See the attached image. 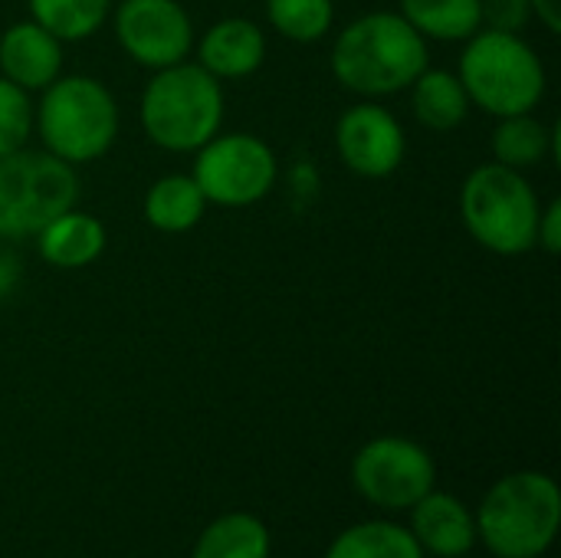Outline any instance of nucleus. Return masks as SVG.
<instances>
[{
  "instance_id": "1",
  "label": "nucleus",
  "mask_w": 561,
  "mask_h": 558,
  "mask_svg": "<svg viewBox=\"0 0 561 558\" xmlns=\"http://www.w3.org/2000/svg\"><path fill=\"white\" fill-rule=\"evenodd\" d=\"M329 66L342 89L362 99H385L411 89L431 66V49L398 10H375L335 33Z\"/></svg>"
},
{
  "instance_id": "2",
  "label": "nucleus",
  "mask_w": 561,
  "mask_h": 558,
  "mask_svg": "<svg viewBox=\"0 0 561 558\" xmlns=\"http://www.w3.org/2000/svg\"><path fill=\"white\" fill-rule=\"evenodd\" d=\"M118 102L112 89L95 76H59L39 92L33 105V132L43 141V151L79 168L92 164L118 138Z\"/></svg>"
},
{
  "instance_id": "3",
  "label": "nucleus",
  "mask_w": 561,
  "mask_h": 558,
  "mask_svg": "<svg viewBox=\"0 0 561 558\" xmlns=\"http://www.w3.org/2000/svg\"><path fill=\"white\" fill-rule=\"evenodd\" d=\"M224 82L184 59L154 69L141 92V128L171 155H194L224 125Z\"/></svg>"
},
{
  "instance_id": "4",
  "label": "nucleus",
  "mask_w": 561,
  "mask_h": 558,
  "mask_svg": "<svg viewBox=\"0 0 561 558\" xmlns=\"http://www.w3.org/2000/svg\"><path fill=\"white\" fill-rule=\"evenodd\" d=\"M457 76L470 95V105L496 118L536 112L549 86L539 53L523 39V33L490 26H480L467 39Z\"/></svg>"
},
{
  "instance_id": "5",
  "label": "nucleus",
  "mask_w": 561,
  "mask_h": 558,
  "mask_svg": "<svg viewBox=\"0 0 561 558\" xmlns=\"http://www.w3.org/2000/svg\"><path fill=\"white\" fill-rule=\"evenodd\" d=\"M477 539L500 558L546 556L559 536L561 493L549 474L519 470L490 487L480 503Z\"/></svg>"
},
{
  "instance_id": "6",
  "label": "nucleus",
  "mask_w": 561,
  "mask_h": 558,
  "mask_svg": "<svg viewBox=\"0 0 561 558\" xmlns=\"http://www.w3.org/2000/svg\"><path fill=\"white\" fill-rule=\"evenodd\" d=\"M542 201L523 171L480 164L460 187V217L467 234L496 257H523L536 247Z\"/></svg>"
},
{
  "instance_id": "7",
  "label": "nucleus",
  "mask_w": 561,
  "mask_h": 558,
  "mask_svg": "<svg viewBox=\"0 0 561 558\" xmlns=\"http://www.w3.org/2000/svg\"><path fill=\"white\" fill-rule=\"evenodd\" d=\"M79 201L76 168L49 151H10L0 158V240H30Z\"/></svg>"
},
{
  "instance_id": "8",
  "label": "nucleus",
  "mask_w": 561,
  "mask_h": 558,
  "mask_svg": "<svg viewBox=\"0 0 561 558\" xmlns=\"http://www.w3.org/2000/svg\"><path fill=\"white\" fill-rule=\"evenodd\" d=\"M201 194L217 207H253L279 178L273 148L250 132H217L194 151V171Z\"/></svg>"
},
{
  "instance_id": "9",
  "label": "nucleus",
  "mask_w": 561,
  "mask_h": 558,
  "mask_svg": "<svg viewBox=\"0 0 561 558\" xmlns=\"http://www.w3.org/2000/svg\"><path fill=\"white\" fill-rule=\"evenodd\" d=\"M355 490L378 510H411L437 483L434 457L408 437H375L352 460Z\"/></svg>"
},
{
  "instance_id": "10",
  "label": "nucleus",
  "mask_w": 561,
  "mask_h": 558,
  "mask_svg": "<svg viewBox=\"0 0 561 558\" xmlns=\"http://www.w3.org/2000/svg\"><path fill=\"white\" fill-rule=\"evenodd\" d=\"M108 16L125 56L151 72L184 62L194 49V23L181 0H118Z\"/></svg>"
},
{
  "instance_id": "11",
  "label": "nucleus",
  "mask_w": 561,
  "mask_h": 558,
  "mask_svg": "<svg viewBox=\"0 0 561 558\" xmlns=\"http://www.w3.org/2000/svg\"><path fill=\"white\" fill-rule=\"evenodd\" d=\"M335 151L342 164L368 181L391 178L408 155L404 125L378 99H362L335 122Z\"/></svg>"
},
{
  "instance_id": "12",
  "label": "nucleus",
  "mask_w": 561,
  "mask_h": 558,
  "mask_svg": "<svg viewBox=\"0 0 561 558\" xmlns=\"http://www.w3.org/2000/svg\"><path fill=\"white\" fill-rule=\"evenodd\" d=\"M62 46L66 43L43 30L36 20L10 23L0 33V76L16 82L30 95L43 92L62 76Z\"/></svg>"
},
{
  "instance_id": "13",
  "label": "nucleus",
  "mask_w": 561,
  "mask_h": 558,
  "mask_svg": "<svg viewBox=\"0 0 561 558\" xmlns=\"http://www.w3.org/2000/svg\"><path fill=\"white\" fill-rule=\"evenodd\" d=\"M266 62V33L247 16H224L197 39V66L214 79H247Z\"/></svg>"
},
{
  "instance_id": "14",
  "label": "nucleus",
  "mask_w": 561,
  "mask_h": 558,
  "mask_svg": "<svg viewBox=\"0 0 561 558\" xmlns=\"http://www.w3.org/2000/svg\"><path fill=\"white\" fill-rule=\"evenodd\" d=\"M411 510V536L417 539L424 556L431 553L437 558H463L477 546V520L457 497L431 490Z\"/></svg>"
},
{
  "instance_id": "15",
  "label": "nucleus",
  "mask_w": 561,
  "mask_h": 558,
  "mask_svg": "<svg viewBox=\"0 0 561 558\" xmlns=\"http://www.w3.org/2000/svg\"><path fill=\"white\" fill-rule=\"evenodd\" d=\"M33 240H36L43 263L56 270H82V266H92L105 253L108 237L99 217L69 207L66 214L53 217Z\"/></svg>"
},
{
  "instance_id": "16",
  "label": "nucleus",
  "mask_w": 561,
  "mask_h": 558,
  "mask_svg": "<svg viewBox=\"0 0 561 558\" xmlns=\"http://www.w3.org/2000/svg\"><path fill=\"white\" fill-rule=\"evenodd\" d=\"M561 161V125H546L536 112L506 115L493 132V161L529 171L542 161Z\"/></svg>"
},
{
  "instance_id": "17",
  "label": "nucleus",
  "mask_w": 561,
  "mask_h": 558,
  "mask_svg": "<svg viewBox=\"0 0 561 558\" xmlns=\"http://www.w3.org/2000/svg\"><path fill=\"white\" fill-rule=\"evenodd\" d=\"M411 109H414V118L431 128V132H454L467 122L470 115V95L460 82L457 72L450 69H434L427 66L414 82H411Z\"/></svg>"
},
{
  "instance_id": "18",
  "label": "nucleus",
  "mask_w": 561,
  "mask_h": 558,
  "mask_svg": "<svg viewBox=\"0 0 561 558\" xmlns=\"http://www.w3.org/2000/svg\"><path fill=\"white\" fill-rule=\"evenodd\" d=\"M148 227L158 234H187L207 214V197L191 174H161L141 201Z\"/></svg>"
},
{
  "instance_id": "19",
  "label": "nucleus",
  "mask_w": 561,
  "mask_h": 558,
  "mask_svg": "<svg viewBox=\"0 0 561 558\" xmlns=\"http://www.w3.org/2000/svg\"><path fill=\"white\" fill-rule=\"evenodd\" d=\"M398 13L427 43H467L483 26L480 0H401Z\"/></svg>"
},
{
  "instance_id": "20",
  "label": "nucleus",
  "mask_w": 561,
  "mask_h": 558,
  "mask_svg": "<svg viewBox=\"0 0 561 558\" xmlns=\"http://www.w3.org/2000/svg\"><path fill=\"white\" fill-rule=\"evenodd\" d=\"M270 553L273 543L263 520L250 513H227L201 533L191 558H270Z\"/></svg>"
},
{
  "instance_id": "21",
  "label": "nucleus",
  "mask_w": 561,
  "mask_h": 558,
  "mask_svg": "<svg viewBox=\"0 0 561 558\" xmlns=\"http://www.w3.org/2000/svg\"><path fill=\"white\" fill-rule=\"evenodd\" d=\"M325 558H424V549L417 546L411 529L371 520L339 533Z\"/></svg>"
},
{
  "instance_id": "22",
  "label": "nucleus",
  "mask_w": 561,
  "mask_h": 558,
  "mask_svg": "<svg viewBox=\"0 0 561 558\" xmlns=\"http://www.w3.org/2000/svg\"><path fill=\"white\" fill-rule=\"evenodd\" d=\"M30 20L62 43H79L99 33L112 13V0H26Z\"/></svg>"
},
{
  "instance_id": "23",
  "label": "nucleus",
  "mask_w": 561,
  "mask_h": 558,
  "mask_svg": "<svg viewBox=\"0 0 561 558\" xmlns=\"http://www.w3.org/2000/svg\"><path fill=\"white\" fill-rule=\"evenodd\" d=\"M266 20L289 43H319L332 33L335 0H266Z\"/></svg>"
},
{
  "instance_id": "24",
  "label": "nucleus",
  "mask_w": 561,
  "mask_h": 558,
  "mask_svg": "<svg viewBox=\"0 0 561 558\" xmlns=\"http://www.w3.org/2000/svg\"><path fill=\"white\" fill-rule=\"evenodd\" d=\"M33 135V99L26 89L0 76V158L26 148Z\"/></svg>"
},
{
  "instance_id": "25",
  "label": "nucleus",
  "mask_w": 561,
  "mask_h": 558,
  "mask_svg": "<svg viewBox=\"0 0 561 558\" xmlns=\"http://www.w3.org/2000/svg\"><path fill=\"white\" fill-rule=\"evenodd\" d=\"M483 26L503 30V33H523L533 20L529 0H480Z\"/></svg>"
},
{
  "instance_id": "26",
  "label": "nucleus",
  "mask_w": 561,
  "mask_h": 558,
  "mask_svg": "<svg viewBox=\"0 0 561 558\" xmlns=\"http://www.w3.org/2000/svg\"><path fill=\"white\" fill-rule=\"evenodd\" d=\"M536 247H542L546 253H561V201H549L539 210V224H536Z\"/></svg>"
},
{
  "instance_id": "27",
  "label": "nucleus",
  "mask_w": 561,
  "mask_h": 558,
  "mask_svg": "<svg viewBox=\"0 0 561 558\" xmlns=\"http://www.w3.org/2000/svg\"><path fill=\"white\" fill-rule=\"evenodd\" d=\"M20 286V260L10 250H0V303L10 299Z\"/></svg>"
},
{
  "instance_id": "28",
  "label": "nucleus",
  "mask_w": 561,
  "mask_h": 558,
  "mask_svg": "<svg viewBox=\"0 0 561 558\" xmlns=\"http://www.w3.org/2000/svg\"><path fill=\"white\" fill-rule=\"evenodd\" d=\"M533 7V16L549 30V33H559L561 30V0H529Z\"/></svg>"
}]
</instances>
